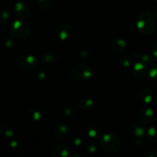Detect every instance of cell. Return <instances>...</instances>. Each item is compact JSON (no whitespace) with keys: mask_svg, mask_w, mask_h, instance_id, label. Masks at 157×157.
<instances>
[{"mask_svg":"<svg viewBox=\"0 0 157 157\" xmlns=\"http://www.w3.org/2000/svg\"><path fill=\"white\" fill-rule=\"evenodd\" d=\"M136 25L141 33L146 35H152L156 29L154 18L149 12H144L138 16Z\"/></svg>","mask_w":157,"mask_h":157,"instance_id":"cell-1","label":"cell"},{"mask_svg":"<svg viewBox=\"0 0 157 157\" xmlns=\"http://www.w3.org/2000/svg\"><path fill=\"white\" fill-rule=\"evenodd\" d=\"M101 145L104 153L108 155H114L121 149V141L114 134L107 133L101 139Z\"/></svg>","mask_w":157,"mask_h":157,"instance_id":"cell-2","label":"cell"},{"mask_svg":"<svg viewBox=\"0 0 157 157\" xmlns=\"http://www.w3.org/2000/svg\"><path fill=\"white\" fill-rule=\"evenodd\" d=\"M92 73H93L92 67H90L88 64H78L74 67V68L71 70V78L75 81L82 82V81L90 79L92 76Z\"/></svg>","mask_w":157,"mask_h":157,"instance_id":"cell-3","label":"cell"},{"mask_svg":"<svg viewBox=\"0 0 157 157\" xmlns=\"http://www.w3.org/2000/svg\"><path fill=\"white\" fill-rule=\"evenodd\" d=\"M9 33L15 38H26L31 34L30 26L25 21L17 20L10 25Z\"/></svg>","mask_w":157,"mask_h":157,"instance_id":"cell-4","label":"cell"},{"mask_svg":"<svg viewBox=\"0 0 157 157\" xmlns=\"http://www.w3.org/2000/svg\"><path fill=\"white\" fill-rule=\"evenodd\" d=\"M18 64L22 70L32 71L38 67L39 60L33 55H25L19 58Z\"/></svg>","mask_w":157,"mask_h":157,"instance_id":"cell-5","label":"cell"},{"mask_svg":"<svg viewBox=\"0 0 157 157\" xmlns=\"http://www.w3.org/2000/svg\"><path fill=\"white\" fill-rule=\"evenodd\" d=\"M57 34H58V38H60V40H61V41H66L73 34V27H72L71 25L68 24V23L61 24L58 27V31H57Z\"/></svg>","mask_w":157,"mask_h":157,"instance_id":"cell-6","label":"cell"},{"mask_svg":"<svg viewBox=\"0 0 157 157\" xmlns=\"http://www.w3.org/2000/svg\"><path fill=\"white\" fill-rule=\"evenodd\" d=\"M15 12L17 15L23 18H29L32 13L30 6L25 2H20L15 4Z\"/></svg>","mask_w":157,"mask_h":157,"instance_id":"cell-7","label":"cell"},{"mask_svg":"<svg viewBox=\"0 0 157 157\" xmlns=\"http://www.w3.org/2000/svg\"><path fill=\"white\" fill-rule=\"evenodd\" d=\"M154 111L150 108H144L139 113L140 122L144 125H147L152 123L154 119Z\"/></svg>","mask_w":157,"mask_h":157,"instance_id":"cell-8","label":"cell"},{"mask_svg":"<svg viewBox=\"0 0 157 157\" xmlns=\"http://www.w3.org/2000/svg\"><path fill=\"white\" fill-rule=\"evenodd\" d=\"M60 53L55 51H50V52H46L41 55V58L42 62L44 64H52L60 59Z\"/></svg>","mask_w":157,"mask_h":157,"instance_id":"cell-9","label":"cell"},{"mask_svg":"<svg viewBox=\"0 0 157 157\" xmlns=\"http://www.w3.org/2000/svg\"><path fill=\"white\" fill-rule=\"evenodd\" d=\"M55 136L59 140H66L69 136V130L65 125L61 124H58L54 128Z\"/></svg>","mask_w":157,"mask_h":157,"instance_id":"cell-10","label":"cell"},{"mask_svg":"<svg viewBox=\"0 0 157 157\" xmlns=\"http://www.w3.org/2000/svg\"><path fill=\"white\" fill-rule=\"evenodd\" d=\"M15 133V127L9 122L0 124V135L6 138H10Z\"/></svg>","mask_w":157,"mask_h":157,"instance_id":"cell-11","label":"cell"},{"mask_svg":"<svg viewBox=\"0 0 157 157\" xmlns=\"http://www.w3.org/2000/svg\"><path fill=\"white\" fill-rule=\"evenodd\" d=\"M147 67L142 64L141 62L138 61L135 65L133 66V75L138 79H144L147 75Z\"/></svg>","mask_w":157,"mask_h":157,"instance_id":"cell-12","label":"cell"},{"mask_svg":"<svg viewBox=\"0 0 157 157\" xmlns=\"http://www.w3.org/2000/svg\"><path fill=\"white\" fill-rule=\"evenodd\" d=\"M110 46L113 51L116 52H124L127 48V43L124 40L121 39V38H115L110 41Z\"/></svg>","mask_w":157,"mask_h":157,"instance_id":"cell-13","label":"cell"},{"mask_svg":"<svg viewBox=\"0 0 157 157\" xmlns=\"http://www.w3.org/2000/svg\"><path fill=\"white\" fill-rule=\"evenodd\" d=\"M53 154L54 156H55L67 157L69 156V150L65 144H57V145L54 147Z\"/></svg>","mask_w":157,"mask_h":157,"instance_id":"cell-14","label":"cell"},{"mask_svg":"<svg viewBox=\"0 0 157 157\" xmlns=\"http://www.w3.org/2000/svg\"><path fill=\"white\" fill-rule=\"evenodd\" d=\"M78 107L80 110L88 112L93 110L94 107V103L91 99L84 98V99H81V101H79L78 104Z\"/></svg>","mask_w":157,"mask_h":157,"instance_id":"cell-15","label":"cell"},{"mask_svg":"<svg viewBox=\"0 0 157 157\" xmlns=\"http://www.w3.org/2000/svg\"><path fill=\"white\" fill-rule=\"evenodd\" d=\"M26 116L28 119L32 121H39L42 117L41 113L35 108H29L26 111Z\"/></svg>","mask_w":157,"mask_h":157,"instance_id":"cell-16","label":"cell"},{"mask_svg":"<svg viewBox=\"0 0 157 157\" xmlns=\"http://www.w3.org/2000/svg\"><path fill=\"white\" fill-rule=\"evenodd\" d=\"M140 99L141 101H144V103H148L151 102L153 100V93L149 89H144L141 91L140 93Z\"/></svg>","mask_w":157,"mask_h":157,"instance_id":"cell-17","label":"cell"},{"mask_svg":"<svg viewBox=\"0 0 157 157\" xmlns=\"http://www.w3.org/2000/svg\"><path fill=\"white\" fill-rule=\"evenodd\" d=\"M131 131L132 133L136 136V137H139V138H141L142 136H144V133H145L144 129L136 124H133V125H132Z\"/></svg>","mask_w":157,"mask_h":157,"instance_id":"cell-18","label":"cell"},{"mask_svg":"<svg viewBox=\"0 0 157 157\" xmlns=\"http://www.w3.org/2000/svg\"><path fill=\"white\" fill-rule=\"evenodd\" d=\"M36 4L41 9H49L52 6V0H36Z\"/></svg>","mask_w":157,"mask_h":157,"instance_id":"cell-19","label":"cell"},{"mask_svg":"<svg viewBox=\"0 0 157 157\" xmlns=\"http://www.w3.org/2000/svg\"><path fill=\"white\" fill-rule=\"evenodd\" d=\"M131 61H132V58H130L129 56H127V55H125V56H121V58H119V60H118V63H119V64L121 66H122V67H129V66L130 65V64H131Z\"/></svg>","mask_w":157,"mask_h":157,"instance_id":"cell-20","label":"cell"},{"mask_svg":"<svg viewBox=\"0 0 157 157\" xmlns=\"http://www.w3.org/2000/svg\"><path fill=\"white\" fill-rule=\"evenodd\" d=\"M148 136L150 140L153 142H157V126L155 127H151L148 130Z\"/></svg>","mask_w":157,"mask_h":157,"instance_id":"cell-21","label":"cell"},{"mask_svg":"<svg viewBox=\"0 0 157 157\" xmlns=\"http://www.w3.org/2000/svg\"><path fill=\"white\" fill-rule=\"evenodd\" d=\"M87 133H88L89 136L92 138H94L98 136L99 134V130H98V127L97 125H91L89 126L88 130H87Z\"/></svg>","mask_w":157,"mask_h":157,"instance_id":"cell-22","label":"cell"},{"mask_svg":"<svg viewBox=\"0 0 157 157\" xmlns=\"http://www.w3.org/2000/svg\"><path fill=\"white\" fill-rule=\"evenodd\" d=\"M10 20L9 13L6 11H1L0 12V24L6 25Z\"/></svg>","mask_w":157,"mask_h":157,"instance_id":"cell-23","label":"cell"},{"mask_svg":"<svg viewBox=\"0 0 157 157\" xmlns=\"http://www.w3.org/2000/svg\"><path fill=\"white\" fill-rule=\"evenodd\" d=\"M92 57H93L92 53L90 52H88V51H83V52H81V58L83 60L88 61V60L91 59Z\"/></svg>","mask_w":157,"mask_h":157,"instance_id":"cell-24","label":"cell"},{"mask_svg":"<svg viewBox=\"0 0 157 157\" xmlns=\"http://www.w3.org/2000/svg\"><path fill=\"white\" fill-rule=\"evenodd\" d=\"M77 110L75 107H67L64 110V114L67 117H73L75 116V113H76Z\"/></svg>","mask_w":157,"mask_h":157,"instance_id":"cell-25","label":"cell"},{"mask_svg":"<svg viewBox=\"0 0 157 157\" xmlns=\"http://www.w3.org/2000/svg\"><path fill=\"white\" fill-rule=\"evenodd\" d=\"M4 45L6 46V48H11L12 46V44H13V40L12 38H6L4 39Z\"/></svg>","mask_w":157,"mask_h":157,"instance_id":"cell-26","label":"cell"},{"mask_svg":"<svg viewBox=\"0 0 157 157\" xmlns=\"http://www.w3.org/2000/svg\"><path fill=\"white\" fill-rule=\"evenodd\" d=\"M97 149H98V147L95 146V144H87V150H88L90 153H94V152L96 151Z\"/></svg>","mask_w":157,"mask_h":157,"instance_id":"cell-27","label":"cell"},{"mask_svg":"<svg viewBox=\"0 0 157 157\" xmlns=\"http://www.w3.org/2000/svg\"><path fill=\"white\" fill-rule=\"evenodd\" d=\"M73 142H74V144H75V145L80 146L81 144H82V140H81V138L80 137V136H78L77 137L74 138Z\"/></svg>","mask_w":157,"mask_h":157,"instance_id":"cell-28","label":"cell"},{"mask_svg":"<svg viewBox=\"0 0 157 157\" xmlns=\"http://www.w3.org/2000/svg\"><path fill=\"white\" fill-rule=\"evenodd\" d=\"M39 71L40 72L38 74V75H37V78L40 80L44 79V78H45V74H44L42 71Z\"/></svg>","mask_w":157,"mask_h":157,"instance_id":"cell-29","label":"cell"},{"mask_svg":"<svg viewBox=\"0 0 157 157\" xmlns=\"http://www.w3.org/2000/svg\"><path fill=\"white\" fill-rule=\"evenodd\" d=\"M152 52H153V55L157 58V43H156V44L153 45V48H152Z\"/></svg>","mask_w":157,"mask_h":157,"instance_id":"cell-30","label":"cell"},{"mask_svg":"<svg viewBox=\"0 0 157 157\" xmlns=\"http://www.w3.org/2000/svg\"><path fill=\"white\" fill-rule=\"evenodd\" d=\"M154 14H155V16H156V18H157V9H156V10H155V12H154Z\"/></svg>","mask_w":157,"mask_h":157,"instance_id":"cell-31","label":"cell"},{"mask_svg":"<svg viewBox=\"0 0 157 157\" xmlns=\"http://www.w3.org/2000/svg\"><path fill=\"white\" fill-rule=\"evenodd\" d=\"M156 2H157V0H156Z\"/></svg>","mask_w":157,"mask_h":157,"instance_id":"cell-32","label":"cell"}]
</instances>
